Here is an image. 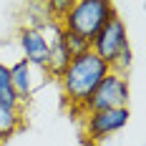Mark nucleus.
<instances>
[{
  "label": "nucleus",
  "mask_w": 146,
  "mask_h": 146,
  "mask_svg": "<svg viewBox=\"0 0 146 146\" xmlns=\"http://www.w3.org/2000/svg\"><path fill=\"white\" fill-rule=\"evenodd\" d=\"M131 63H133V50H131V45H129V48H123V53L116 58V63L111 66V71H113V73H121V76H129Z\"/></svg>",
  "instance_id": "nucleus-12"
},
{
  "label": "nucleus",
  "mask_w": 146,
  "mask_h": 146,
  "mask_svg": "<svg viewBox=\"0 0 146 146\" xmlns=\"http://www.w3.org/2000/svg\"><path fill=\"white\" fill-rule=\"evenodd\" d=\"M8 68H10V81H13V88H15V93H18V98H20V103L28 106L33 93L45 83V78L35 76V73H40V68H33L25 58L13 60Z\"/></svg>",
  "instance_id": "nucleus-7"
},
{
  "label": "nucleus",
  "mask_w": 146,
  "mask_h": 146,
  "mask_svg": "<svg viewBox=\"0 0 146 146\" xmlns=\"http://www.w3.org/2000/svg\"><path fill=\"white\" fill-rule=\"evenodd\" d=\"M83 129H86V139L91 144H101L108 136H113L116 131H121L129 118L131 111L129 108H111V111H98V113H86Z\"/></svg>",
  "instance_id": "nucleus-5"
},
{
  "label": "nucleus",
  "mask_w": 146,
  "mask_h": 146,
  "mask_svg": "<svg viewBox=\"0 0 146 146\" xmlns=\"http://www.w3.org/2000/svg\"><path fill=\"white\" fill-rule=\"evenodd\" d=\"M123 48H129V30H126L123 18L116 13L98 33H96V38L91 40V50L111 68V66L116 63V58L123 53Z\"/></svg>",
  "instance_id": "nucleus-4"
},
{
  "label": "nucleus",
  "mask_w": 146,
  "mask_h": 146,
  "mask_svg": "<svg viewBox=\"0 0 146 146\" xmlns=\"http://www.w3.org/2000/svg\"><path fill=\"white\" fill-rule=\"evenodd\" d=\"M108 71H111V68H108L93 50L71 58L68 68H66L63 76L58 78L71 113H81L83 103L91 98V93L96 91V86L108 76Z\"/></svg>",
  "instance_id": "nucleus-1"
},
{
  "label": "nucleus",
  "mask_w": 146,
  "mask_h": 146,
  "mask_svg": "<svg viewBox=\"0 0 146 146\" xmlns=\"http://www.w3.org/2000/svg\"><path fill=\"white\" fill-rule=\"evenodd\" d=\"M131 98V86H129V76L108 71V76L96 86L91 93V98L83 103L81 113H98V111H111V108H129Z\"/></svg>",
  "instance_id": "nucleus-3"
},
{
  "label": "nucleus",
  "mask_w": 146,
  "mask_h": 146,
  "mask_svg": "<svg viewBox=\"0 0 146 146\" xmlns=\"http://www.w3.org/2000/svg\"><path fill=\"white\" fill-rule=\"evenodd\" d=\"M23 106H5L0 103V146L8 144L18 131H23L25 118H23Z\"/></svg>",
  "instance_id": "nucleus-8"
},
{
  "label": "nucleus",
  "mask_w": 146,
  "mask_h": 146,
  "mask_svg": "<svg viewBox=\"0 0 146 146\" xmlns=\"http://www.w3.org/2000/svg\"><path fill=\"white\" fill-rule=\"evenodd\" d=\"M71 5H73V0H45L43 3L48 18H50V20H58V23L66 18V13L71 10Z\"/></svg>",
  "instance_id": "nucleus-11"
},
{
  "label": "nucleus",
  "mask_w": 146,
  "mask_h": 146,
  "mask_svg": "<svg viewBox=\"0 0 146 146\" xmlns=\"http://www.w3.org/2000/svg\"><path fill=\"white\" fill-rule=\"evenodd\" d=\"M0 103H5V106H23L18 93H15V88H13V81H10V68L5 63H0Z\"/></svg>",
  "instance_id": "nucleus-9"
},
{
  "label": "nucleus",
  "mask_w": 146,
  "mask_h": 146,
  "mask_svg": "<svg viewBox=\"0 0 146 146\" xmlns=\"http://www.w3.org/2000/svg\"><path fill=\"white\" fill-rule=\"evenodd\" d=\"M60 43L66 45V50L71 53V58H76V56H81V53H88V50H91V43H88V40L78 38V35H73V33H68V30L60 33Z\"/></svg>",
  "instance_id": "nucleus-10"
},
{
  "label": "nucleus",
  "mask_w": 146,
  "mask_h": 146,
  "mask_svg": "<svg viewBox=\"0 0 146 146\" xmlns=\"http://www.w3.org/2000/svg\"><path fill=\"white\" fill-rule=\"evenodd\" d=\"M15 45H18L20 58H25L33 68H40V71H45L50 45L45 43V38L38 33V30L20 25V28H18V35H15Z\"/></svg>",
  "instance_id": "nucleus-6"
},
{
  "label": "nucleus",
  "mask_w": 146,
  "mask_h": 146,
  "mask_svg": "<svg viewBox=\"0 0 146 146\" xmlns=\"http://www.w3.org/2000/svg\"><path fill=\"white\" fill-rule=\"evenodd\" d=\"M113 15H116V5L111 0H73L71 10L60 20V28L91 43L96 33Z\"/></svg>",
  "instance_id": "nucleus-2"
}]
</instances>
